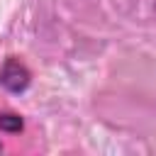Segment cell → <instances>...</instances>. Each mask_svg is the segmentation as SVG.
Returning a JSON list of instances; mask_svg holds the SVG:
<instances>
[{
  "instance_id": "6da1fadb",
  "label": "cell",
  "mask_w": 156,
  "mask_h": 156,
  "mask_svg": "<svg viewBox=\"0 0 156 156\" xmlns=\"http://www.w3.org/2000/svg\"><path fill=\"white\" fill-rule=\"evenodd\" d=\"M29 83H32L29 68H27L17 56H7L5 63L0 66V85H2L7 93L20 95V93H24V90L29 88Z\"/></svg>"
},
{
  "instance_id": "7a4b0ae2",
  "label": "cell",
  "mask_w": 156,
  "mask_h": 156,
  "mask_svg": "<svg viewBox=\"0 0 156 156\" xmlns=\"http://www.w3.org/2000/svg\"><path fill=\"white\" fill-rule=\"evenodd\" d=\"M22 127H24V122H22L20 115H15V112H2V115H0V129H2V132H7V134H20Z\"/></svg>"
},
{
  "instance_id": "3957f363",
  "label": "cell",
  "mask_w": 156,
  "mask_h": 156,
  "mask_svg": "<svg viewBox=\"0 0 156 156\" xmlns=\"http://www.w3.org/2000/svg\"><path fill=\"white\" fill-rule=\"evenodd\" d=\"M0 149H2V146H0Z\"/></svg>"
}]
</instances>
